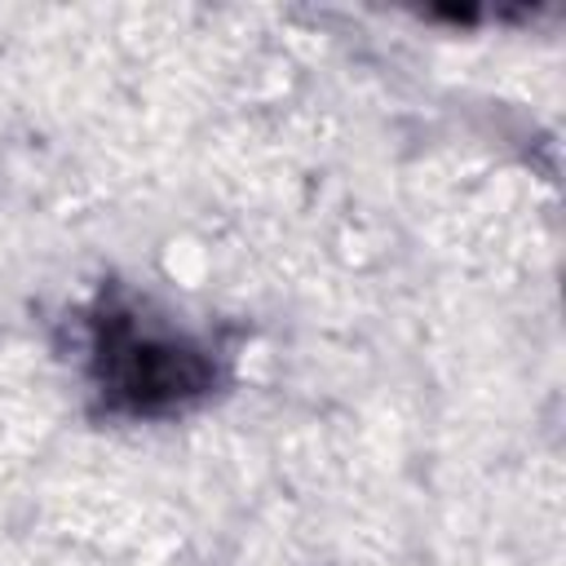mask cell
Returning <instances> with one entry per match:
<instances>
[{"instance_id":"cell-1","label":"cell","mask_w":566,"mask_h":566,"mask_svg":"<svg viewBox=\"0 0 566 566\" xmlns=\"http://www.w3.org/2000/svg\"><path fill=\"white\" fill-rule=\"evenodd\" d=\"M111 380L133 407H172L203 385V363L172 340L124 332L111 345Z\"/></svg>"}]
</instances>
